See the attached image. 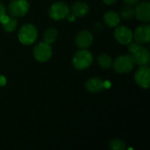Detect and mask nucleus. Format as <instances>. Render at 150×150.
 I'll return each mask as SVG.
<instances>
[{
	"label": "nucleus",
	"mask_w": 150,
	"mask_h": 150,
	"mask_svg": "<svg viewBox=\"0 0 150 150\" xmlns=\"http://www.w3.org/2000/svg\"><path fill=\"white\" fill-rule=\"evenodd\" d=\"M128 45V50L130 54L133 56L134 62L140 66L142 65H148L149 63L150 56L149 50L142 46L140 43L134 41L130 42Z\"/></svg>",
	"instance_id": "obj_1"
},
{
	"label": "nucleus",
	"mask_w": 150,
	"mask_h": 150,
	"mask_svg": "<svg viewBox=\"0 0 150 150\" xmlns=\"http://www.w3.org/2000/svg\"><path fill=\"white\" fill-rule=\"evenodd\" d=\"M92 62L93 55L87 49H81L77 51L72 58V64L74 68L79 70L89 68L91 65Z\"/></svg>",
	"instance_id": "obj_2"
},
{
	"label": "nucleus",
	"mask_w": 150,
	"mask_h": 150,
	"mask_svg": "<svg viewBox=\"0 0 150 150\" xmlns=\"http://www.w3.org/2000/svg\"><path fill=\"white\" fill-rule=\"evenodd\" d=\"M135 65L134 60L131 54H122L118 56L112 62V67L120 74H126L133 70Z\"/></svg>",
	"instance_id": "obj_3"
},
{
	"label": "nucleus",
	"mask_w": 150,
	"mask_h": 150,
	"mask_svg": "<svg viewBox=\"0 0 150 150\" xmlns=\"http://www.w3.org/2000/svg\"><path fill=\"white\" fill-rule=\"evenodd\" d=\"M18 40L24 45L33 44L38 37V31L36 26L33 24L23 25L18 31Z\"/></svg>",
	"instance_id": "obj_4"
},
{
	"label": "nucleus",
	"mask_w": 150,
	"mask_h": 150,
	"mask_svg": "<svg viewBox=\"0 0 150 150\" xmlns=\"http://www.w3.org/2000/svg\"><path fill=\"white\" fill-rule=\"evenodd\" d=\"M53 51L50 44L46 42H39L33 47V56L37 62H45L48 61L52 56Z\"/></svg>",
	"instance_id": "obj_5"
},
{
	"label": "nucleus",
	"mask_w": 150,
	"mask_h": 150,
	"mask_svg": "<svg viewBox=\"0 0 150 150\" xmlns=\"http://www.w3.org/2000/svg\"><path fill=\"white\" fill-rule=\"evenodd\" d=\"M49 17L54 20H61L65 18L69 13V8L66 3L59 1L53 4L49 8Z\"/></svg>",
	"instance_id": "obj_6"
},
{
	"label": "nucleus",
	"mask_w": 150,
	"mask_h": 150,
	"mask_svg": "<svg viewBox=\"0 0 150 150\" xmlns=\"http://www.w3.org/2000/svg\"><path fill=\"white\" fill-rule=\"evenodd\" d=\"M29 4L26 0H12L8 5V11L12 17H22L27 13Z\"/></svg>",
	"instance_id": "obj_7"
},
{
	"label": "nucleus",
	"mask_w": 150,
	"mask_h": 150,
	"mask_svg": "<svg viewBox=\"0 0 150 150\" xmlns=\"http://www.w3.org/2000/svg\"><path fill=\"white\" fill-rule=\"evenodd\" d=\"M134 81L140 87L149 89L150 85V69L148 65L140 66L134 74Z\"/></svg>",
	"instance_id": "obj_8"
},
{
	"label": "nucleus",
	"mask_w": 150,
	"mask_h": 150,
	"mask_svg": "<svg viewBox=\"0 0 150 150\" xmlns=\"http://www.w3.org/2000/svg\"><path fill=\"white\" fill-rule=\"evenodd\" d=\"M114 38L120 44L127 45L133 40V32L127 26L120 25L114 31Z\"/></svg>",
	"instance_id": "obj_9"
},
{
	"label": "nucleus",
	"mask_w": 150,
	"mask_h": 150,
	"mask_svg": "<svg viewBox=\"0 0 150 150\" xmlns=\"http://www.w3.org/2000/svg\"><path fill=\"white\" fill-rule=\"evenodd\" d=\"M136 5L134 9V16H136L137 19L148 23L150 21V4L149 1H142Z\"/></svg>",
	"instance_id": "obj_10"
},
{
	"label": "nucleus",
	"mask_w": 150,
	"mask_h": 150,
	"mask_svg": "<svg viewBox=\"0 0 150 150\" xmlns=\"http://www.w3.org/2000/svg\"><path fill=\"white\" fill-rule=\"evenodd\" d=\"M93 41V35L88 30H82L80 31L75 40L76 46L80 49H87Z\"/></svg>",
	"instance_id": "obj_11"
},
{
	"label": "nucleus",
	"mask_w": 150,
	"mask_h": 150,
	"mask_svg": "<svg viewBox=\"0 0 150 150\" xmlns=\"http://www.w3.org/2000/svg\"><path fill=\"white\" fill-rule=\"evenodd\" d=\"M133 39L140 44L149 43L150 40V25L149 24L139 25L133 33Z\"/></svg>",
	"instance_id": "obj_12"
},
{
	"label": "nucleus",
	"mask_w": 150,
	"mask_h": 150,
	"mask_svg": "<svg viewBox=\"0 0 150 150\" xmlns=\"http://www.w3.org/2000/svg\"><path fill=\"white\" fill-rule=\"evenodd\" d=\"M85 89L91 93H98L104 88V81L100 77H91L85 82Z\"/></svg>",
	"instance_id": "obj_13"
},
{
	"label": "nucleus",
	"mask_w": 150,
	"mask_h": 150,
	"mask_svg": "<svg viewBox=\"0 0 150 150\" xmlns=\"http://www.w3.org/2000/svg\"><path fill=\"white\" fill-rule=\"evenodd\" d=\"M71 11L75 17H80L81 18V17H84L85 15H87L89 13L90 7L86 3L78 1V2H76L72 5Z\"/></svg>",
	"instance_id": "obj_14"
},
{
	"label": "nucleus",
	"mask_w": 150,
	"mask_h": 150,
	"mask_svg": "<svg viewBox=\"0 0 150 150\" xmlns=\"http://www.w3.org/2000/svg\"><path fill=\"white\" fill-rule=\"evenodd\" d=\"M104 22L105 25H107L110 27H115L117 26L120 22V17L119 13L110 11L105 13L104 15Z\"/></svg>",
	"instance_id": "obj_15"
},
{
	"label": "nucleus",
	"mask_w": 150,
	"mask_h": 150,
	"mask_svg": "<svg viewBox=\"0 0 150 150\" xmlns=\"http://www.w3.org/2000/svg\"><path fill=\"white\" fill-rule=\"evenodd\" d=\"M58 35V31L54 28V27H50L48 29H47L44 33V36H43V40L44 42L47 43V44H52L53 42L55 41L56 38Z\"/></svg>",
	"instance_id": "obj_16"
},
{
	"label": "nucleus",
	"mask_w": 150,
	"mask_h": 150,
	"mask_svg": "<svg viewBox=\"0 0 150 150\" xmlns=\"http://www.w3.org/2000/svg\"><path fill=\"white\" fill-rule=\"evenodd\" d=\"M97 61H98V65L101 68H103V69H109L112 65V57L110 55L106 54H101L98 57Z\"/></svg>",
	"instance_id": "obj_17"
},
{
	"label": "nucleus",
	"mask_w": 150,
	"mask_h": 150,
	"mask_svg": "<svg viewBox=\"0 0 150 150\" xmlns=\"http://www.w3.org/2000/svg\"><path fill=\"white\" fill-rule=\"evenodd\" d=\"M120 18L124 20H129L132 19L134 17V9H133L131 6H126L120 9Z\"/></svg>",
	"instance_id": "obj_18"
},
{
	"label": "nucleus",
	"mask_w": 150,
	"mask_h": 150,
	"mask_svg": "<svg viewBox=\"0 0 150 150\" xmlns=\"http://www.w3.org/2000/svg\"><path fill=\"white\" fill-rule=\"evenodd\" d=\"M17 19L14 18V17H10V18H9V20L6 22V23H4V24H3V28H4V30L5 31V32H8V33H11V32H13L15 29H16V27H17Z\"/></svg>",
	"instance_id": "obj_19"
},
{
	"label": "nucleus",
	"mask_w": 150,
	"mask_h": 150,
	"mask_svg": "<svg viewBox=\"0 0 150 150\" xmlns=\"http://www.w3.org/2000/svg\"><path fill=\"white\" fill-rule=\"evenodd\" d=\"M109 146L112 150H125L127 149L126 143L119 139L112 140L109 143Z\"/></svg>",
	"instance_id": "obj_20"
},
{
	"label": "nucleus",
	"mask_w": 150,
	"mask_h": 150,
	"mask_svg": "<svg viewBox=\"0 0 150 150\" xmlns=\"http://www.w3.org/2000/svg\"><path fill=\"white\" fill-rule=\"evenodd\" d=\"M140 0H123V2L125 3L126 5L127 6H133V5H135L138 4Z\"/></svg>",
	"instance_id": "obj_21"
},
{
	"label": "nucleus",
	"mask_w": 150,
	"mask_h": 150,
	"mask_svg": "<svg viewBox=\"0 0 150 150\" xmlns=\"http://www.w3.org/2000/svg\"><path fill=\"white\" fill-rule=\"evenodd\" d=\"M9 18H10V17H9L8 15H6V13L1 15V16H0V22H1V24L3 25V24L6 23V22L9 20Z\"/></svg>",
	"instance_id": "obj_22"
},
{
	"label": "nucleus",
	"mask_w": 150,
	"mask_h": 150,
	"mask_svg": "<svg viewBox=\"0 0 150 150\" xmlns=\"http://www.w3.org/2000/svg\"><path fill=\"white\" fill-rule=\"evenodd\" d=\"M6 13V8L5 6L0 2V16L3 15V14H5Z\"/></svg>",
	"instance_id": "obj_23"
},
{
	"label": "nucleus",
	"mask_w": 150,
	"mask_h": 150,
	"mask_svg": "<svg viewBox=\"0 0 150 150\" xmlns=\"http://www.w3.org/2000/svg\"><path fill=\"white\" fill-rule=\"evenodd\" d=\"M102 1H103L105 4L112 5V4H115L117 0H102Z\"/></svg>",
	"instance_id": "obj_24"
},
{
	"label": "nucleus",
	"mask_w": 150,
	"mask_h": 150,
	"mask_svg": "<svg viewBox=\"0 0 150 150\" xmlns=\"http://www.w3.org/2000/svg\"><path fill=\"white\" fill-rule=\"evenodd\" d=\"M6 83V79L4 76H0V86H3Z\"/></svg>",
	"instance_id": "obj_25"
},
{
	"label": "nucleus",
	"mask_w": 150,
	"mask_h": 150,
	"mask_svg": "<svg viewBox=\"0 0 150 150\" xmlns=\"http://www.w3.org/2000/svg\"><path fill=\"white\" fill-rule=\"evenodd\" d=\"M110 87H111V83L109 81H104V88L107 89V88H110Z\"/></svg>",
	"instance_id": "obj_26"
},
{
	"label": "nucleus",
	"mask_w": 150,
	"mask_h": 150,
	"mask_svg": "<svg viewBox=\"0 0 150 150\" xmlns=\"http://www.w3.org/2000/svg\"><path fill=\"white\" fill-rule=\"evenodd\" d=\"M67 18H68L69 21H74L75 18H76V17H75L73 14H69V15L67 16Z\"/></svg>",
	"instance_id": "obj_27"
}]
</instances>
